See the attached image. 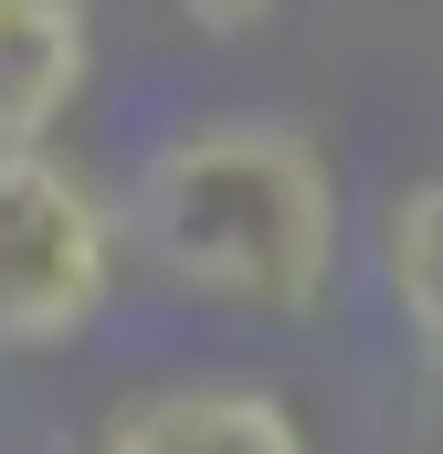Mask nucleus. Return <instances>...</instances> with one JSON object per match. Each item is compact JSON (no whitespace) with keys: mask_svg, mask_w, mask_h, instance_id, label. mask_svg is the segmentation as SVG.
Listing matches in <instances>:
<instances>
[{"mask_svg":"<svg viewBox=\"0 0 443 454\" xmlns=\"http://www.w3.org/2000/svg\"><path fill=\"white\" fill-rule=\"evenodd\" d=\"M380 296H391L401 339L423 348V370L443 380V180L401 191L380 212Z\"/></svg>","mask_w":443,"mask_h":454,"instance_id":"39448f33","label":"nucleus"},{"mask_svg":"<svg viewBox=\"0 0 443 454\" xmlns=\"http://www.w3.org/2000/svg\"><path fill=\"white\" fill-rule=\"evenodd\" d=\"M96 454H307V434H296V412L275 391L190 380V391H159V402L116 412Z\"/></svg>","mask_w":443,"mask_h":454,"instance_id":"20e7f679","label":"nucleus"},{"mask_svg":"<svg viewBox=\"0 0 443 454\" xmlns=\"http://www.w3.org/2000/svg\"><path fill=\"white\" fill-rule=\"evenodd\" d=\"M96 74L85 0H0V148H43Z\"/></svg>","mask_w":443,"mask_h":454,"instance_id":"7ed1b4c3","label":"nucleus"},{"mask_svg":"<svg viewBox=\"0 0 443 454\" xmlns=\"http://www.w3.org/2000/svg\"><path fill=\"white\" fill-rule=\"evenodd\" d=\"M180 11H190L201 32H253V21H264L275 0H180Z\"/></svg>","mask_w":443,"mask_h":454,"instance_id":"423d86ee","label":"nucleus"},{"mask_svg":"<svg viewBox=\"0 0 443 454\" xmlns=\"http://www.w3.org/2000/svg\"><path fill=\"white\" fill-rule=\"evenodd\" d=\"M116 296V212L53 159L0 148V348H64Z\"/></svg>","mask_w":443,"mask_h":454,"instance_id":"f03ea898","label":"nucleus"},{"mask_svg":"<svg viewBox=\"0 0 443 454\" xmlns=\"http://www.w3.org/2000/svg\"><path fill=\"white\" fill-rule=\"evenodd\" d=\"M127 223L159 254V275L253 317H317L338 286V180L275 116H222L159 148L137 169Z\"/></svg>","mask_w":443,"mask_h":454,"instance_id":"f257e3e1","label":"nucleus"}]
</instances>
